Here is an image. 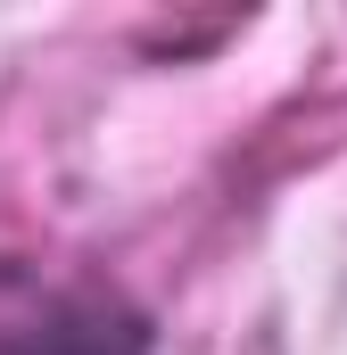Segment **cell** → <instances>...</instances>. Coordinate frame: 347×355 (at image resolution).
Instances as JSON below:
<instances>
[{
  "instance_id": "cell-1",
  "label": "cell",
  "mask_w": 347,
  "mask_h": 355,
  "mask_svg": "<svg viewBox=\"0 0 347 355\" xmlns=\"http://www.w3.org/2000/svg\"><path fill=\"white\" fill-rule=\"evenodd\" d=\"M0 355H149V322L108 289H67L42 297L25 322H8Z\"/></svg>"
}]
</instances>
